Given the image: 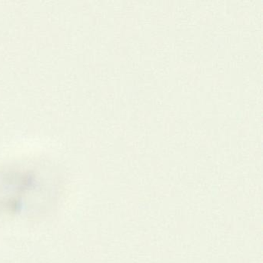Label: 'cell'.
<instances>
[{"label": "cell", "instance_id": "cell-1", "mask_svg": "<svg viewBox=\"0 0 263 263\" xmlns=\"http://www.w3.org/2000/svg\"><path fill=\"white\" fill-rule=\"evenodd\" d=\"M48 172L30 161L9 164L0 170V209L2 214H15L27 209L36 192L48 182Z\"/></svg>", "mask_w": 263, "mask_h": 263}]
</instances>
